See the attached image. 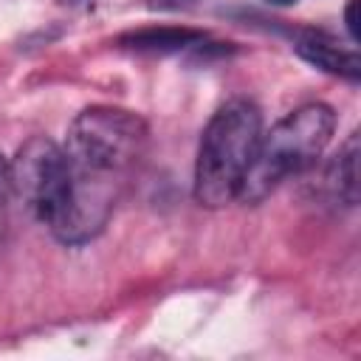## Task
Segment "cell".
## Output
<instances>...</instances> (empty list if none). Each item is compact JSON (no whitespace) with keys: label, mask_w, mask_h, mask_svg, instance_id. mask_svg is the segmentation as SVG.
I'll list each match as a JSON object with an SVG mask.
<instances>
[{"label":"cell","mask_w":361,"mask_h":361,"mask_svg":"<svg viewBox=\"0 0 361 361\" xmlns=\"http://www.w3.org/2000/svg\"><path fill=\"white\" fill-rule=\"evenodd\" d=\"M262 138V113L248 99H231L209 118L195 158V200L223 209L237 200Z\"/></svg>","instance_id":"2"},{"label":"cell","mask_w":361,"mask_h":361,"mask_svg":"<svg viewBox=\"0 0 361 361\" xmlns=\"http://www.w3.org/2000/svg\"><path fill=\"white\" fill-rule=\"evenodd\" d=\"M147 141V121L133 110L93 104L76 113L62 147L73 175V203L62 228L68 243L82 245L107 226L121 180L144 158Z\"/></svg>","instance_id":"1"},{"label":"cell","mask_w":361,"mask_h":361,"mask_svg":"<svg viewBox=\"0 0 361 361\" xmlns=\"http://www.w3.org/2000/svg\"><path fill=\"white\" fill-rule=\"evenodd\" d=\"M344 28H347L353 42L361 39V34H358V0H350L347 8H344Z\"/></svg>","instance_id":"10"},{"label":"cell","mask_w":361,"mask_h":361,"mask_svg":"<svg viewBox=\"0 0 361 361\" xmlns=\"http://www.w3.org/2000/svg\"><path fill=\"white\" fill-rule=\"evenodd\" d=\"M197 42H203V31L186 28V25H152V28H138L118 37V48L133 54H152V56L178 54V51L195 48Z\"/></svg>","instance_id":"7"},{"label":"cell","mask_w":361,"mask_h":361,"mask_svg":"<svg viewBox=\"0 0 361 361\" xmlns=\"http://www.w3.org/2000/svg\"><path fill=\"white\" fill-rule=\"evenodd\" d=\"M336 133V113L330 104L310 102L290 110L268 133H262L251 169L240 186L237 200L259 203L285 178L305 172L316 164Z\"/></svg>","instance_id":"3"},{"label":"cell","mask_w":361,"mask_h":361,"mask_svg":"<svg viewBox=\"0 0 361 361\" xmlns=\"http://www.w3.org/2000/svg\"><path fill=\"white\" fill-rule=\"evenodd\" d=\"M358 158H361V147H358V133H350L344 138V144L338 147V152L330 158L327 169H324V192L333 203L341 206H355L361 197V186H358Z\"/></svg>","instance_id":"6"},{"label":"cell","mask_w":361,"mask_h":361,"mask_svg":"<svg viewBox=\"0 0 361 361\" xmlns=\"http://www.w3.org/2000/svg\"><path fill=\"white\" fill-rule=\"evenodd\" d=\"M11 189L31 217L56 234L73 203V175L65 149L45 135H31L11 161Z\"/></svg>","instance_id":"4"},{"label":"cell","mask_w":361,"mask_h":361,"mask_svg":"<svg viewBox=\"0 0 361 361\" xmlns=\"http://www.w3.org/2000/svg\"><path fill=\"white\" fill-rule=\"evenodd\" d=\"M200 0H147V8L152 11H186L195 8Z\"/></svg>","instance_id":"8"},{"label":"cell","mask_w":361,"mask_h":361,"mask_svg":"<svg viewBox=\"0 0 361 361\" xmlns=\"http://www.w3.org/2000/svg\"><path fill=\"white\" fill-rule=\"evenodd\" d=\"M11 195H14V189H11V164L0 155V212L8 203Z\"/></svg>","instance_id":"9"},{"label":"cell","mask_w":361,"mask_h":361,"mask_svg":"<svg viewBox=\"0 0 361 361\" xmlns=\"http://www.w3.org/2000/svg\"><path fill=\"white\" fill-rule=\"evenodd\" d=\"M293 51L313 68L324 71V73H333V76H341L347 82H358L361 79V59L353 48H344L338 45L330 34L324 31H302L296 34V42H293Z\"/></svg>","instance_id":"5"},{"label":"cell","mask_w":361,"mask_h":361,"mask_svg":"<svg viewBox=\"0 0 361 361\" xmlns=\"http://www.w3.org/2000/svg\"><path fill=\"white\" fill-rule=\"evenodd\" d=\"M268 3H274V6H290V3H296V0H268Z\"/></svg>","instance_id":"11"}]
</instances>
